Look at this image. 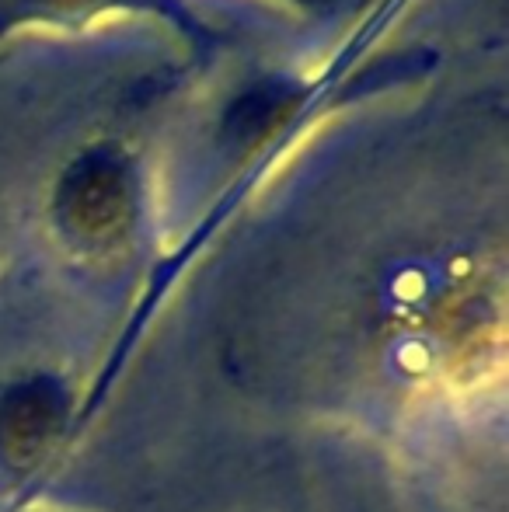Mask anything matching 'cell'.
Masks as SVG:
<instances>
[{"mask_svg": "<svg viewBox=\"0 0 509 512\" xmlns=\"http://www.w3.org/2000/svg\"><path fill=\"white\" fill-rule=\"evenodd\" d=\"M143 175L123 140L81 147L56 175L49 213L70 244L84 251L119 248L140 223Z\"/></svg>", "mask_w": 509, "mask_h": 512, "instance_id": "6da1fadb", "label": "cell"}, {"mask_svg": "<svg viewBox=\"0 0 509 512\" xmlns=\"http://www.w3.org/2000/svg\"><path fill=\"white\" fill-rule=\"evenodd\" d=\"M56 432H60V405L39 387L14 394L0 411V446L14 464H32L35 457H42Z\"/></svg>", "mask_w": 509, "mask_h": 512, "instance_id": "277c9868", "label": "cell"}, {"mask_svg": "<svg viewBox=\"0 0 509 512\" xmlns=\"http://www.w3.org/2000/svg\"><path fill=\"white\" fill-rule=\"evenodd\" d=\"M318 95V84L297 81V77L272 74L255 81L252 88H245L238 98H231L220 122V136L231 147L241 150H258L265 143H272L286 126L297 122V115L311 105V98Z\"/></svg>", "mask_w": 509, "mask_h": 512, "instance_id": "3957f363", "label": "cell"}, {"mask_svg": "<svg viewBox=\"0 0 509 512\" xmlns=\"http://www.w3.org/2000/svg\"><path fill=\"white\" fill-rule=\"evenodd\" d=\"M105 18H154L182 35L196 56H213L224 42V32L192 0H0V46L28 28L74 35Z\"/></svg>", "mask_w": 509, "mask_h": 512, "instance_id": "7a4b0ae2", "label": "cell"}, {"mask_svg": "<svg viewBox=\"0 0 509 512\" xmlns=\"http://www.w3.org/2000/svg\"><path fill=\"white\" fill-rule=\"evenodd\" d=\"M283 4L297 7V11H304V14H318V18H325V14H335V11H342V7L360 4V0H283Z\"/></svg>", "mask_w": 509, "mask_h": 512, "instance_id": "5b68a950", "label": "cell"}]
</instances>
